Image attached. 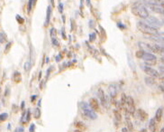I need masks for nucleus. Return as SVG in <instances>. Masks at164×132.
Returning a JSON list of instances; mask_svg holds the SVG:
<instances>
[{"instance_id":"f257e3e1","label":"nucleus","mask_w":164,"mask_h":132,"mask_svg":"<svg viewBox=\"0 0 164 132\" xmlns=\"http://www.w3.org/2000/svg\"><path fill=\"white\" fill-rule=\"evenodd\" d=\"M136 26L138 28V30L140 32H142L144 35H155L157 34H159L158 28L152 26L151 25H149L147 23H144L143 21H139L136 24Z\"/></svg>"},{"instance_id":"f03ea898","label":"nucleus","mask_w":164,"mask_h":132,"mask_svg":"<svg viewBox=\"0 0 164 132\" xmlns=\"http://www.w3.org/2000/svg\"><path fill=\"white\" fill-rule=\"evenodd\" d=\"M132 13L135 14V16L142 18V19H146L149 17V12L147 8L140 2H136L132 5Z\"/></svg>"},{"instance_id":"7ed1b4c3","label":"nucleus","mask_w":164,"mask_h":132,"mask_svg":"<svg viewBox=\"0 0 164 132\" xmlns=\"http://www.w3.org/2000/svg\"><path fill=\"white\" fill-rule=\"evenodd\" d=\"M81 110L84 113V115H86L87 118H89L90 120H96L97 118V116L94 110H92L89 106V104H87V102H81Z\"/></svg>"},{"instance_id":"20e7f679","label":"nucleus","mask_w":164,"mask_h":132,"mask_svg":"<svg viewBox=\"0 0 164 132\" xmlns=\"http://www.w3.org/2000/svg\"><path fill=\"white\" fill-rule=\"evenodd\" d=\"M142 59L144 60L145 65H149V66L156 64V61H157L156 56L153 54L152 53H148V52H144V54Z\"/></svg>"},{"instance_id":"39448f33","label":"nucleus","mask_w":164,"mask_h":132,"mask_svg":"<svg viewBox=\"0 0 164 132\" xmlns=\"http://www.w3.org/2000/svg\"><path fill=\"white\" fill-rule=\"evenodd\" d=\"M125 110L127 111L128 113H130V115H133L135 113V101H133V99L131 96L127 97L126 100V103L125 106Z\"/></svg>"},{"instance_id":"423d86ee","label":"nucleus","mask_w":164,"mask_h":132,"mask_svg":"<svg viewBox=\"0 0 164 132\" xmlns=\"http://www.w3.org/2000/svg\"><path fill=\"white\" fill-rule=\"evenodd\" d=\"M97 96H98V100H99V101H100L101 105H102L103 107L107 108L108 105H109L110 100H109L108 98L105 95V92H104V91L101 89V88H100V89H98V91H97Z\"/></svg>"},{"instance_id":"0eeeda50","label":"nucleus","mask_w":164,"mask_h":132,"mask_svg":"<svg viewBox=\"0 0 164 132\" xmlns=\"http://www.w3.org/2000/svg\"><path fill=\"white\" fill-rule=\"evenodd\" d=\"M143 70L148 76H152V77H154V78L159 77V71H157L155 69L152 68L151 66L144 65V66H143Z\"/></svg>"},{"instance_id":"6e6552de","label":"nucleus","mask_w":164,"mask_h":132,"mask_svg":"<svg viewBox=\"0 0 164 132\" xmlns=\"http://www.w3.org/2000/svg\"><path fill=\"white\" fill-rule=\"evenodd\" d=\"M145 20H146L147 24L151 25L152 26L156 27V28H159V27H160V26L162 25V22L160 21L159 19H157V18L154 17H150V16H149Z\"/></svg>"},{"instance_id":"1a4fd4ad","label":"nucleus","mask_w":164,"mask_h":132,"mask_svg":"<svg viewBox=\"0 0 164 132\" xmlns=\"http://www.w3.org/2000/svg\"><path fill=\"white\" fill-rule=\"evenodd\" d=\"M149 5V7L151 8L152 11L157 13V14H162V16L164 17V8L161 6H159L157 3H148Z\"/></svg>"},{"instance_id":"9d476101","label":"nucleus","mask_w":164,"mask_h":132,"mask_svg":"<svg viewBox=\"0 0 164 132\" xmlns=\"http://www.w3.org/2000/svg\"><path fill=\"white\" fill-rule=\"evenodd\" d=\"M117 92H118L117 86H115V84H110L109 85L108 92H109V97H110L112 101H115V100L116 98V95H117Z\"/></svg>"},{"instance_id":"9b49d317","label":"nucleus","mask_w":164,"mask_h":132,"mask_svg":"<svg viewBox=\"0 0 164 132\" xmlns=\"http://www.w3.org/2000/svg\"><path fill=\"white\" fill-rule=\"evenodd\" d=\"M150 39L154 41L155 43H158L159 45L164 46V33H160V34L159 33L155 35H151Z\"/></svg>"},{"instance_id":"f8f14e48","label":"nucleus","mask_w":164,"mask_h":132,"mask_svg":"<svg viewBox=\"0 0 164 132\" xmlns=\"http://www.w3.org/2000/svg\"><path fill=\"white\" fill-rule=\"evenodd\" d=\"M138 46L140 47V49L143 50L144 52H148V53H153V45H150V43H143V42H139V43H138Z\"/></svg>"},{"instance_id":"ddd939ff","label":"nucleus","mask_w":164,"mask_h":132,"mask_svg":"<svg viewBox=\"0 0 164 132\" xmlns=\"http://www.w3.org/2000/svg\"><path fill=\"white\" fill-rule=\"evenodd\" d=\"M137 118L141 120V121H145L148 119V114L145 110H143V109H138L137 111Z\"/></svg>"},{"instance_id":"4468645a","label":"nucleus","mask_w":164,"mask_h":132,"mask_svg":"<svg viewBox=\"0 0 164 132\" xmlns=\"http://www.w3.org/2000/svg\"><path fill=\"white\" fill-rule=\"evenodd\" d=\"M88 104H89V106H90V108L94 110H99V102L96 98L89 99Z\"/></svg>"},{"instance_id":"2eb2a0df","label":"nucleus","mask_w":164,"mask_h":132,"mask_svg":"<svg viewBox=\"0 0 164 132\" xmlns=\"http://www.w3.org/2000/svg\"><path fill=\"white\" fill-rule=\"evenodd\" d=\"M125 124H126V127L129 129V131L133 130V125H132V122L130 118V113H128L127 111H125Z\"/></svg>"},{"instance_id":"dca6fc26","label":"nucleus","mask_w":164,"mask_h":132,"mask_svg":"<svg viewBox=\"0 0 164 132\" xmlns=\"http://www.w3.org/2000/svg\"><path fill=\"white\" fill-rule=\"evenodd\" d=\"M144 82H145V83H146L148 86H153V85L156 84L155 78H154V77H152V76L145 77V78H144Z\"/></svg>"},{"instance_id":"f3484780","label":"nucleus","mask_w":164,"mask_h":132,"mask_svg":"<svg viewBox=\"0 0 164 132\" xmlns=\"http://www.w3.org/2000/svg\"><path fill=\"white\" fill-rule=\"evenodd\" d=\"M162 114H163V109L162 108H159L157 110H156V113H155V120L156 122H160L161 120V118H162Z\"/></svg>"},{"instance_id":"a211bd4d","label":"nucleus","mask_w":164,"mask_h":132,"mask_svg":"<svg viewBox=\"0 0 164 132\" xmlns=\"http://www.w3.org/2000/svg\"><path fill=\"white\" fill-rule=\"evenodd\" d=\"M13 80L14 82L19 83L22 81V76H21V73L19 71H14V74H13Z\"/></svg>"},{"instance_id":"6ab92c4d","label":"nucleus","mask_w":164,"mask_h":132,"mask_svg":"<svg viewBox=\"0 0 164 132\" xmlns=\"http://www.w3.org/2000/svg\"><path fill=\"white\" fill-rule=\"evenodd\" d=\"M114 115H115V120L116 122L120 123L121 120H122V115H121L120 111H119L118 110H114Z\"/></svg>"},{"instance_id":"aec40b11","label":"nucleus","mask_w":164,"mask_h":132,"mask_svg":"<svg viewBox=\"0 0 164 132\" xmlns=\"http://www.w3.org/2000/svg\"><path fill=\"white\" fill-rule=\"evenodd\" d=\"M51 16H52V8H51V6H48V8H47V13H46V22H45V25H46V26L50 24Z\"/></svg>"},{"instance_id":"412c9836","label":"nucleus","mask_w":164,"mask_h":132,"mask_svg":"<svg viewBox=\"0 0 164 132\" xmlns=\"http://www.w3.org/2000/svg\"><path fill=\"white\" fill-rule=\"evenodd\" d=\"M155 128H156V120L155 119H152L149 122V129L151 131H155Z\"/></svg>"},{"instance_id":"4be33fe9","label":"nucleus","mask_w":164,"mask_h":132,"mask_svg":"<svg viewBox=\"0 0 164 132\" xmlns=\"http://www.w3.org/2000/svg\"><path fill=\"white\" fill-rule=\"evenodd\" d=\"M36 2V0H29V2H28V6H27V10H28V13L31 12L32 8L34 7V4Z\"/></svg>"},{"instance_id":"5701e85b","label":"nucleus","mask_w":164,"mask_h":132,"mask_svg":"<svg viewBox=\"0 0 164 132\" xmlns=\"http://www.w3.org/2000/svg\"><path fill=\"white\" fill-rule=\"evenodd\" d=\"M126 100H127V96L125 93H123L122 94V97H121V100H120V103H121L122 108H125V103H126Z\"/></svg>"},{"instance_id":"b1692460","label":"nucleus","mask_w":164,"mask_h":132,"mask_svg":"<svg viewBox=\"0 0 164 132\" xmlns=\"http://www.w3.org/2000/svg\"><path fill=\"white\" fill-rule=\"evenodd\" d=\"M143 54H144V51L141 49V50H139V51H137V52H136L135 56H136L137 58H139V59H142L143 56Z\"/></svg>"},{"instance_id":"393cba45","label":"nucleus","mask_w":164,"mask_h":132,"mask_svg":"<svg viewBox=\"0 0 164 132\" xmlns=\"http://www.w3.org/2000/svg\"><path fill=\"white\" fill-rule=\"evenodd\" d=\"M76 127H77L78 128H79V129H82V130H85V129H86V126H85L82 122H80V121H78V122L76 123Z\"/></svg>"},{"instance_id":"a878e982","label":"nucleus","mask_w":164,"mask_h":132,"mask_svg":"<svg viewBox=\"0 0 164 132\" xmlns=\"http://www.w3.org/2000/svg\"><path fill=\"white\" fill-rule=\"evenodd\" d=\"M6 41V35L4 33H0V43H3Z\"/></svg>"},{"instance_id":"bb28decb","label":"nucleus","mask_w":164,"mask_h":132,"mask_svg":"<svg viewBox=\"0 0 164 132\" xmlns=\"http://www.w3.org/2000/svg\"><path fill=\"white\" fill-rule=\"evenodd\" d=\"M8 118V114L7 113H2L0 114V121H5Z\"/></svg>"},{"instance_id":"cd10ccee","label":"nucleus","mask_w":164,"mask_h":132,"mask_svg":"<svg viewBox=\"0 0 164 132\" xmlns=\"http://www.w3.org/2000/svg\"><path fill=\"white\" fill-rule=\"evenodd\" d=\"M34 115V118H35V119H39V118H40V116H41V110H40L39 108L35 109Z\"/></svg>"},{"instance_id":"c85d7f7f","label":"nucleus","mask_w":164,"mask_h":132,"mask_svg":"<svg viewBox=\"0 0 164 132\" xmlns=\"http://www.w3.org/2000/svg\"><path fill=\"white\" fill-rule=\"evenodd\" d=\"M31 62H26L25 63H24V71H28L29 70H30V68H31Z\"/></svg>"},{"instance_id":"c756f323","label":"nucleus","mask_w":164,"mask_h":132,"mask_svg":"<svg viewBox=\"0 0 164 132\" xmlns=\"http://www.w3.org/2000/svg\"><path fill=\"white\" fill-rule=\"evenodd\" d=\"M16 20H17V22H18L19 24H23V23L24 22V19L22 17H20L19 14H17V16L16 17Z\"/></svg>"},{"instance_id":"7c9ffc66","label":"nucleus","mask_w":164,"mask_h":132,"mask_svg":"<svg viewBox=\"0 0 164 132\" xmlns=\"http://www.w3.org/2000/svg\"><path fill=\"white\" fill-rule=\"evenodd\" d=\"M52 45H55V46H59V43L58 40H57L55 37H52Z\"/></svg>"},{"instance_id":"2f4dec72","label":"nucleus","mask_w":164,"mask_h":132,"mask_svg":"<svg viewBox=\"0 0 164 132\" xmlns=\"http://www.w3.org/2000/svg\"><path fill=\"white\" fill-rule=\"evenodd\" d=\"M11 45H12L11 42L7 43V45H6V48H5V53H7V52L9 51V49H10V47H11Z\"/></svg>"},{"instance_id":"473e14b6","label":"nucleus","mask_w":164,"mask_h":132,"mask_svg":"<svg viewBox=\"0 0 164 132\" xmlns=\"http://www.w3.org/2000/svg\"><path fill=\"white\" fill-rule=\"evenodd\" d=\"M95 39H96V35L95 34L89 35V42H93Z\"/></svg>"},{"instance_id":"72a5a7b5","label":"nucleus","mask_w":164,"mask_h":132,"mask_svg":"<svg viewBox=\"0 0 164 132\" xmlns=\"http://www.w3.org/2000/svg\"><path fill=\"white\" fill-rule=\"evenodd\" d=\"M51 35H52V38L56 36V29L55 28H52L51 30Z\"/></svg>"},{"instance_id":"f704fd0d","label":"nucleus","mask_w":164,"mask_h":132,"mask_svg":"<svg viewBox=\"0 0 164 132\" xmlns=\"http://www.w3.org/2000/svg\"><path fill=\"white\" fill-rule=\"evenodd\" d=\"M34 130H35V125H34V124H32L31 126H30L29 131H30V132H34Z\"/></svg>"},{"instance_id":"c9c22d12","label":"nucleus","mask_w":164,"mask_h":132,"mask_svg":"<svg viewBox=\"0 0 164 132\" xmlns=\"http://www.w3.org/2000/svg\"><path fill=\"white\" fill-rule=\"evenodd\" d=\"M160 80H163L164 81V72H159V77Z\"/></svg>"},{"instance_id":"e433bc0d","label":"nucleus","mask_w":164,"mask_h":132,"mask_svg":"<svg viewBox=\"0 0 164 132\" xmlns=\"http://www.w3.org/2000/svg\"><path fill=\"white\" fill-rule=\"evenodd\" d=\"M159 70L160 72H164V63H162V64H160L159 66Z\"/></svg>"},{"instance_id":"4c0bfd02","label":"nucleus","mask_w":164,"mask_h":132,"mask_svg":"<svg viewBox=\"0 0 164 132\" xmlns=\"http://www.w3.org/2000/svg\"><path fill=\"white\" fill-rule=\"evenodd\" d=\"M159 89L160 90V92H164V82H162L161 84L159 85Z\"/></svg>"},{"instance_id":"58836bf2","label":"nucleus","mask_w":164,"mask_h":132,"mask_svg":"<svg viewBox=\"0 0 164 132\" xmlns=\"http://www.w3.org/2000/svg\"><path fill=\"white\" fill-rule=\"evenodd\" d=\"M59 12H61V13L63 12V5L62 3L59 5Z\"/></svg>"},{"instance_id":"ea45409f","label":"nucleus","mask_w":164,"mask_h":132,"mask_svg":"<svg viewBox=\"0 0 164 132\" xmlns=\"http://www.w3.org/2000/svg\"><path fill=\"white\" fill-rule=\"evenodd\" d=\"M16 132H19V131L24 132V128H22V127H21V128H17L16 129Z\"/></svg>"},{"instance_id":"a19ab883","label":"nucleus","mask_w":164,"mask_h":132,"mask_svg":"<svg viewBox=\"0 0 164 132\" xmlns=\"http://www.w3.org/2000/svg\"><path fill=\"white\" fill-rule=\"evenodd\" d=\"M118 25V26H119V27H120V28H121V29H125V25H122V24H121V23H119V24H118V25Z\"/></svg>"},{"instance_id":"79ce46f5","label":"nucleus","mask_w":164,"mask_h":132,"mask_svg":"<svg viewBox=\"0 0 164 132\" xmlns=\"http://www.w3.org/2000/svg\"><path fill=\"white\" fill-rule=\"evenodd\" d=\"M127 131H129V129L127 128V127H126V128H122V132H127Z\"/></svg>"},{"instance_id":"37998d69","label":"nucleus","mask_w":164,"mask_h":132,"mask_svg":"<svg viewBox=\"0 0 164 132\" xmlns=\"http://www.w3.org/2000/svg\"><path fill=\"white\" fill-rule=\"evenodd\" d=\"M62 37H63V39H66V35H65V33H64V29H62Z\"/></svg>"},{"instance_id":"c03bdc74","label":"nucleus","mask_w":164,"mask_h":132,"mask_svg":"<svg viewBox=\"0 0 164 132\" xmlns=\"http://www.w3.org/2000/svg\"><path fill=\"white\" fill-rule=\"evenodd\" d=\"M71 30H74V22L71 19Z\"/></svg>"},{"instance_id":"a18cd8bd","label":"nucleus","mask_w":164,"mask_h":132,"mask_svg":"<svg viewBox=\"0 0 164 132\" xmlns=\"http://www.w3.org/2000/svg\"><path fill=\"white\" fill-rule=\"evenodd\" d=\"M35 99H36V95H34V96H32V97H31V100H32L31 101H33V102H34Z\"/></svg>"},{"instance_id":"49530a36","label":"nucleus","mask_w":164,"mask_h":132,"mask_svg":"<svg viewBox=\"0 0 164 132\" xmlns=\"http://www.w3.org/2000/svg\"><path fill=\"white\" fill-rule=\"evenodd\" d=\"M160 61L161 63H164V54H162V56L160 57Z\"/></svg>"},{"instance_id":"de8ad7c7","label":"nucleus","mask_w":164,"mask_h":132,"mask_svg":"<svg viewBox=\"0 0 164 132\" xmlns=\"http://www.w3.org/2000/svg\"><path fill=\"white\" fill-rule=\"evenodd\" d=\"M24 101H23V102H22V104H21V109L24 110Z\"/></svg>"},{"instance_id":"09e8293b","label":"nucleus","mask_w":164,"mask_h":132,"mask_svg":"<svg viewBox=\"0 0 164 132\" xmlns=\"http://www.w3.org/2000/svg\"><path fill=\"white\" fill-rule=\"evenodd\" d=\"M8 92H9L8 88H6V92H5V95H6V96H7V95H8Z\"/></svg>"},{"instance_id":"8fccbe9b","label":"nucleus","mask_w":164,"mask_h":132,"mask_svg":"<svg viewBox=\"0 0 164 132\" xmlns=\"http://www.w3.org/2000/svg\"><path fill=\"white\" fill-rule=\"evenodd\" d=\"M51 1H52V6H53V7H54V1H53V0H51Z\"/></svg>"},{"instance_id":"3c124183","label":"nucleus","mask_w":164,"mask_h":132,"mask_svg":"<svg viewBox=\"0 0 164 132\" xmlns=\"http://www.w3.org/2000/svg\"><path fill=\"white\" fill-rule=\"evenodd\" d=\"M160 131H161V132H164V128H162L160 129Z\"/></svg>"},{"instance_id":"603ef678","label":"nucleus","mask_w":164,"mask_h":132,"mask_svg":"<svg viewBox=\"0 0 164 132\" xmlns=\"http://www.w3.org/2000/svg\"><path fill=\"white\" fill-rule=\"evenodd\" d=\"M160 6H162V7H163V8H164V3H162V4H161V5H160Z\"/></svg>"},{"instance_id":"864d4df0","label":"nucleus","mask_w":164,"mask_h":132,"mask_svg":"<svg viewBox=\"0 0 164 132\" xmlns=\"http://www.w3.org/2000/svg\"><path fill=\"white\" fill-rule=\"evenodd\" d=\"M161 22H162V24H163V25H164V20H162V21H161Z\"/></svg>"},{"instance_id":"5fc2aeb1","label":"nucleus","mask_w":164,"mask_h":132,"mask_svg":"<svg viewBox=\"0 0 164 132\" xmlns=\"http://www.w3.org/2000/svg\"><path fill=\"white\" fill-rule=\"evenodd\" d=\"M0 93H1V90H0Z\"/></svg>"}]
</instances>
